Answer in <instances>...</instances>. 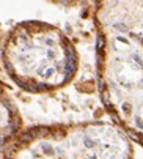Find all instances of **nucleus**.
I'll list each match as a JSON object with an SVG mask.
<instances>
[{
	"mask_svg": "<svg viewBox=\"0 0 143 159\" xmlns=\"http://www.w3.org/2000/svg\"><path fill=\"white\" fill-rule=\"evenodd\" d=\"M98 80L102 102L143 147V0H98Z\"/></svg>",
	"mask_w": 143,
	"mask_h": 159,
	"instance_id": "nucleus-1",
	"label": "nucleus"
},
{
	"mask_svg": "<svg viewBox=\"0 0 143 159\" xmlns=\"http://www.w3.org/2000/svg\"><path fill=\"white\" fill-rule=\"evenodd\" d=\"M2 61L10 79L20 88L46 93L63 88L77 73V52L55 25L20 22L7 35Z\"/></svg>",
	"mask_w": 143,
	"mask_h": 159,
	"instance_id": "nucleus-2",
	"label": "nucleus"
},
{
	"mask_svg": "<svg viewBox=\"0 0 143 159\" xmlns=\"http://www.w3.org/2000/svg\"><path fill=\"white\" fill-rule=\"evenodd\" d=\"M3 159H134V150L118 126L94 121L20 131Z\"/></svg>",
	"mask_w": 143,
	"mask_h": 159,
	"instance_id": "nucleus-3",
	"label": "nucleus"
},
{
	"mask_svg": "<svg viewBox=\"0 0 143 159\" xmlns=\"http://www.w3.org/2000/svg\"><path fill=\"white\" fill-rule=\"evenodd\" d=\"M20 132V117L19 112L7 92L5 85L0 80V153L16 139Z\"/></svg>",
	"mask_w": 143,
	"mask_h": 159,
	"instance_id": "nucleus-4",
	"label": "nucleus"
},
{
	"mask_svg": "<svg viewBox=\"0 0 143 159\" xmlns=\"http://www.w3.org/2000/svg\"><path fill=\"white\" fill-rule=\"evenodd\" d=\"M52 2H58V3H74L76 0H52Z\"/></svg>",
	"mask_w": 143,
	"mask_h": 159,
	"instance_id": "nucleus-5",
	"label": "nucleus"
}]
</instances>
